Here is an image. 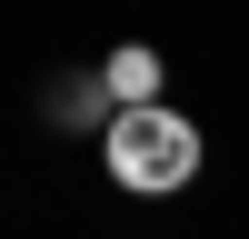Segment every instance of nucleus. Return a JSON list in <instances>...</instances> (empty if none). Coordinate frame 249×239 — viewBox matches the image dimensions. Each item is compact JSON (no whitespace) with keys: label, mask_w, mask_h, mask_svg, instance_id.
<instances>
[{"label":"nucleus","mask_w":249,"mask_h":239,"mask_svg":"<svg viewBox=\"0 0 249 239\" xmlns=\"http://www.w3.org/2000/svg\"><path fill=\"white\" fill-rule=\"evenodd\" d=\"M100 150H110V179H120V189H179V179H199V130L170 120L160 100H150V110H120Z\"/></svg>","instance_id":"1"},{"label":"nucleus","mask_w":249,"mask_h":239,"mask_svg":"<svg viewBox=\"0 0 249 239\" xmlns=\"http://www.w3.org/2000/svg\"><path fill=\"white\" fill-rule=\"evenodd\" d=\"M100 80H110V100H120V110H150L160 60H150V50H110V70H100Z\"/></svg>","instance_id":"2"}]
</instances>
